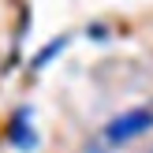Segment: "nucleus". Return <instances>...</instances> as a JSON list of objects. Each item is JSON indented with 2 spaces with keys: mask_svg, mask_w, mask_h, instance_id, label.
I'll list each match as a JSON object with an SVG mask.
<instances>
[{
  "mask_svg": "<svg viewBox=\"0 0 153 153\" xmlns=\"http://www.w3.org/2000/svg\"><path fill=\"white\" fill-rule=\"evenodd\" d=\"M149 127H153V108H127V112H120V116L105 127V142L123 146V142H131V138H138V134H146Z\"/></svg>",
  "mask_w": 153,
  "mask_h": 153,
  "instance_id": "f257e3e1",
  "label": "nucleus"
},
{
  "mask_svg": "<svg viewBox=\"0 0 153 153\" xmlns=\"http://www.w3.org/2000/svg\"><path fill=\"white\" fill-rule=\"evenodd\" d=\"M7 138H11V146H19V149H34V146H37L34 123H30V108L15 112V120H11V131H7Z\"/></svg>",
  "mask_w": 153,
  "mask_h": 153,
  "instance_id": "f03ea898",
  "label": "nucleus"
}]
</instances>
